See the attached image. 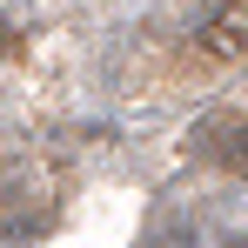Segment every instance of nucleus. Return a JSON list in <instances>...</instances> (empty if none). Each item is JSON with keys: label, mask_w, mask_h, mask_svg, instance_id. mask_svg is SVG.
I'll list each match as a JSON object with an SVG mask.
<instances>
[{"label": "nucleus", "mask_w": 248, "mask_h": 248, "mask_svg": "<svg viewBox=\"0 0 248 248\" xmlns=\"http://www.w3.org/2000/svg\"><path fill=\"white\" fill-rule=\"evenodd\" d=\"M248 47V7H228V14H215L202 27V41H195V54H208V61H235Z\"/></svg>", "instance_id": "nucleus-1"}, {"label": "nucleus", "mask_w": 248, "mask_h": 248, "mask_svg": "<svg viewBox=\"0 0 248 248\" xmlns=\"http://www.w3.org/2000/svg\"><path fill=\"white\" fill-rule=\"evenodd\" d=\"M208 155L228 168V174H248V121H228L208 134Z\"/></svg>", "instance_id": "nucleus-2"}]
</instances>
